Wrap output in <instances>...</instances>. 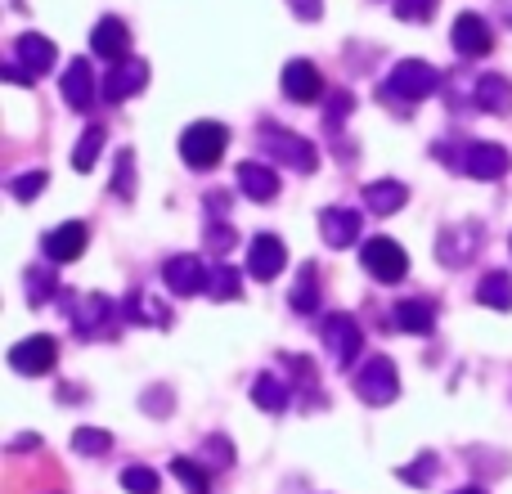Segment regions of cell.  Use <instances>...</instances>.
Returning a JSON list of instances; mask_svg holds the SVG:
<instances>
[{
  "mask_svg": "<svg viewBox=\"0 0 512 494\" xmlns=\"http://www.w3.org/2000/svg\"><path fill=\"white\" fill-rule=\"evenodd\" d=\"M436 90H441V72L432 68V63L423 59H400L396 68L387 72V81H382V104L387 108H405V104H418V99H432Z\"/></svg>",
  "mask_w": 512,
  "mask_h": 494,
  "instance_id": "6da1fadb",
  "label": "cell"
},
{
  "mask_svg": "<svg viewBox=\"0 0 512 494\" xmlns=\"http://www.w3.org/2000/svg\"><path fill=\"white\" fill-rule=\"evenodd\" d=\"M256 140H261V153H265V158L288 162V167L301 171V176H310V171L319 167V149H315V144L301 140V135H292V131H283V126H274V122H265Z\"/></svg>",
  "mask_w": 512,
  "mask_h": 494,
  "instance_id": "7a4b0ae2",
  "label": "cell"
},
{
  "mask_svg": "<svg viewBox=\"0 0 512 494\" xmlns=\"http://www.w3.org/2000/svg\"><path fill=\"white\" fill-rule=\"evenodd\" d=\"M225 149H230V131L221 122H194L180 135V153L194 171H212L225 158Z\"/></svg>",
  "mask_w": 512,
  "mask_h": 494,
  "instance_id": "3957f363",
  "label": "cell"
},
{
  "mask_svg": "<svg viewBox=\"0 0 512 494\" xmlns=\"http://www.w3.org/2000/svg\"><path fill=\"white\" fill-rule=\"evenodd\" d=\"M351 387H355V396H360L364 405H373V409L391 405V400L400 396V378H396V364H391L387 355H373V360H364L360 369H355Z\"/></svg>",
  "mask_w": 512,
  "mask_h": 494,
  "instance_id": "277c9868",
  "label": "cell"
},
{
  "mask_svg": "<svg viewBox=\"0 0 512 494\" xmlns=\"http://www.w3.org/2000/svg\"><path fill=\"white\" fill-rule=\"evenodd\" d=\"M454 167H459L463 176H472V180H499V176H508L512 158H508L504 144L472 140V144H463L459 149V162H454Z\"/></svg>",
  "mask_w": 512,
  "mask_h": 494,
  "instance_id": "5b68a950",
  "label": "cell"
},
{
  "mask_svg": "<svg viewBox=\"0 0 512 494\" xmlns=\"http://www.w3.org/2000/svg\"><path fill=\"white\" fill-rule=\"evenodd\" d=\"M63 315L77 328L81 337H99L113 324V301L99 297V292H86V297H63Z\"/></svg>",
  "mask_w": 512,
  "mask_h": 494,
  "instance_id": "8992f818",
  "label": "cell"
},
{
  "mask_svg": "<svg viewBox=\"0 0 512 494\" xmlns=\"http://www.w3.org/2000/svg\"><path fill=\"white\" fill-rule=\"evenodd\" d=\"M319 337H324V346L333 351V360L342 364V369H351L355 355H360V324H355V315H324V324H319Z\"/></svg>",
  "mask_w": 512,
  "mask_h": 494,
  "instance_id": "52a82bcc",
  "label": "cell"
},
{
  "mask_svg": "<svg viewBox=\"0 0 512 494\" xmlns=\"http://www.w3.org/2000/svg\"><path fill=\"white\" fill-rule=\"evenodd\" d=\"M364 265L378 283H400L409 274V256L396 239H369L364 243Z\"/></svg>",
  "mask_w": 512,
  "mask_h": 494,
  "instance_id": "ba28073f",
  "label": "cell"
},
{
  "mask_svg": "<svg viewBox=\"0 0 512 494\" xmlns=\"http://www.w3.org/2000/svg\"><path fill=\"white\" fill-rule=\"evenodd\" d=\"M162 279H167V288L176 292V297H198V292H207L212 265H203L198 256H171V261L162 265Z\"/></svg>",
  "mask_w": 512,
  "mask_h": 494,
  "instance_id": "9c48e42d",
  "label": "cell"
},
{
  "mask_svg": "<svg viewBox=\"0 0 512 494\" xmlns=\"http://www.w3.org/2000/svg\"><path fill=\"white\" fill-rule=\"evenodd\" d=\"M54 360H59V346H54V337H45V333L23 337L18 346H9V369L14 373H50Z\"/></svg>",
  "mask_w": 512,
  "mask_h": 494,
  "instance_id": "30bf717a",
  "label": "cell"
},
{
  "mask_svg": "<svg viewBox=\"0 0 512 494\" xmlns=\"http://www.w3.org/2000/svg\"><path fill=\"white\" fill-rule=\"evenodd\" d=\"M477 252H481L477 225H450V230H441V239H436V256H441V265H450V270L468 265Z\"/></svg>",
  "mask_w": 512,
  "mask_h": 494,
  "instance_id": "8fae6325",
  "label": "cell"
},
{
  "mask_svg": "<svg viewBox=\"0 0 512 494\" xmlns=\"http://www.w3.org/2000/svg\"><path fill=\"white\" fill-rule=\"evenodd\" d=\"M279 81H283V95H288L292 104H315L319 95H328L319 68H315V63H306V59H292L288 68H283Z\"/></svg>",
  "mask_w": 512,
  "mask_h": 494,
  "instance_id": "7c38bea8",
  "label": "cell"
},
{
  "mask_svg": "<svg viewBox=\"0 0 512 494\" xmlns=\"http://www.w3.org/2000/svg\"><path fill=\"white\" fill-rule=\"evenodd\" d=\"M288 265V247H283L274 234H256V239L248 243V274L261 283L279 279V270Z\"/></svg>",
  "mask_w": 512,
  "mask_h": 494,
  "instance_id": "4fadbf2b",
  "label": "cell"
},
{
  "mask_svg": "<svg viewBox=\"0 0 512 494\" xmlns=\"http://www.w3.org/2000/svg\"><path fill=\"white\" fill-rule=\"evenodd\" d=\"M144 86H149V68H144L140 59H122V63H113V72L104 77V99L108 104H126V99L140 95Z\"/></svg>",
  "mask_w": 512,
  "mask_h": 494,
  "instance_id": "5bb4252c",
  "label": "cell"
},
{
  "mask_svg": "<svg viewBox=\"0 0 512 494\" xmlns=\"http://www.w3.org/2000/svg\"><path fill=\"white\" fill-rule=\"evenodd\" d=\"M95 72H90L86 59H72L68 68H63V104L72 108V113H90L95 108Z\"/></svg>",
  "mask_w": 512,
  "mask_h": 494,
  "instance_id": "9a60e30c",
  "label": "cell"
},
{
  "mask_svg": "<svg viewBox=\"0 0 512 494\" xmlns=\"http://www.w3.org/2000/svg\"><path fill=\"white\" fill-rule=\"evenodd\" d=\"M41 252H45V261H54V265L77 261V256L86 252V225H81V221L54 225V230L41 239Z\"/></svg>",
  "mask_w": 512,
  "mask_h": 494,
  "instance_id": "2e32d148",
  "label": "cell"
},
{
  "mask_svg": "<svg viewBox=\"0 0 512 494\" xmlns=\"http://www.w3.org/2000/svg\"><path fill=\"white\" fill-rule=\"evenodd\" d=\"M450 41H454V50H459L463 59H481V54H490L495 36H490V27H486V18L481 14H459L454 18Z\"/></svg>",
  "mask_w": 512,
  "mask_h": 494,
  "instance_id": "e0dca14e",
  "label": "cell"
},
{
  "mask_svg": "<svg viewBox=\"0 0 512 494\" xmlns=\"http://www.w3.org/2000/svg\"><path fill=\"white\" fill-rule=\"evenodd\" d=\"M90 50H95L99 59H108V63L131 59V32H126L122 18H104V23L90 32Z\"/></svg>",
  "mask_w": 512,
  "mask_h": 494,
  "instance_id": "ac0fdd59",
  "label": "cell"
},
{
  "mask_svg": "<svg viewBox=\"0 0 512 494\" xmlns=\"http://www.w3.org/2000/svg\"><path fill=\"white\" fill-rule=\"evenodd\" d=\"M472 104H477L481 113H490V117L512 113V81L504 77V72H486V77L472 86Z\"/></svg>",
  "mask_w": 512,
  "mask_h": 494,
  "instance_id": "d6986e66",
  "label": "cell"
},
{
  "mask_svg": "<svg viewBox=\"0 0 512 494\" xmlns=\"http://www.w3.org/2000/svg\"><path fill=\"white\" fill-rule=\"evenodd\" d=\"M319 234H324L328 247L360 243V212H351V207H328V212H319Z\"/></svg>",
  "mask_w": 512,
  "mask_h": 494,
  "instance_id": "ffe728a7",
  "label": "cell"
},
{
  "mask_svg": "<svg viewBox=\"0 0 512 494\" xmlns=\"http://www.w3.org/2000/svg\"><path fill=\"white\" fill-rule=\"evenodd\" d=\"M14 59L23 63L32 77H45V72L54 68V41L50 36H36V32H23L14 41Z\"/></svg>",
  "mask_w": 512,
  "mask_h": 494,
  "instance_id": "44dd1931",
  "label": "cell"
},
{
  "mask_svg": "<svg viewBox=\"0 0 512 494\" xmlns=\"http://www.w3.org/2000/svg\"><path fill=\"white\" fill-rule=\"evenodd\" d=\"M252 400H256V409H265V414H283V409L292 405V391H288V382H283L279 373H256L252 378Z\"/></svg>",
  "mask_w": 512,
  "mask_h": 494,
  "instance_id": "7402d4cb",
  "label": "cell"
},
{
  "mask_svg": "<svg viewBox=\"0 0 512 494\" xmlns=\"http://www.w3.org/2000/svg\"><path fill=\"white\" fill-rule=\"evenodd\" d=\"M405 203H409V189L400 185V180H373V185L364 189V207H369L373 216H396Z\"/></svg>",
  "mask_w": 512,
  "mask_h": 494,
  "instance_id": "603a6c76",
  "label": "cell"
},
{
  "mask_svg": "<svg viewBox=\"0 0 512 494\" xmlns=\"http://www.w3.org/2000/svg\"><path fill=\"white\" fill-rule=\"evenodd\" d=\"M239 189L252 198V203H274V194H279V176H274L270 167H261V162H243Z\"/></svg>",
  "mask_w": 512,
  "mask_h": 494,
  "instance_id": "cb8c5ba5",
  "label": "cell"
},
{
  "mask_svg": "<svg viewBox=\"0 0 512 494\" xmlns=\"http://www.w3.org/2000/svg\"><path fill=\"white\" fill-rule=\"evenodd\" d=\"M391 319H396V328H405V333H432V328H436V306L427 297L400 301Z\"/></svg>",
  "mask_w": 512,
  "mask_h": 494,
  "instance_id": "d4e9b609",
  "label": "cell"
},
{
  "mask_svg": "<svg viewBox=\"0 0 512 494\" xmlns=\"http://www.w3.org/2000/svg\"><path fill=\"white\" fill-rule=\"evenodd\" d=\"M477 301L490 310H512V279L504 270H490L486 279L477 283Z\"/></svg>",
  "mask_w": 512,
  "mask_h": 494,
  "instance_id": "484cf974",
  "label": "cell"
},
{
  "mask_svg": "<svg viewBox=\"0 0 512 494\" xmlns=\"http://www.w3.org/2000/svg\"><path fill=\"white\" fill-rule=\"evenodd\" d=\"M292 310L297 315H315V306H319V270L315 265H301V274H297V283H292Z\"/></svg>",
  "mask_w": 512,
  "mask_h": 494,
  "instance_id": "4316f807",
  "label": "cell"
},
{
  "mask_svg": "<svg viewBox=\"0 0 512 494\" xmlns=\"http://www.w3.org/2000/svg\"><path fill=\"white\" fill-rule=\"evenodd\" d=\"M126 319H131V324H153V328H167V324H171L167 310H162L153 297H144V292L126 297Z\"/></svg>",
  "mask_w": 512,
  "mask_h": 494,
  "instance_id": "83f0119b",
  "label": "cell"
},
{
  "mask_svg": "<svg viewBox=\"0 0 512 494\" xmlns=\"http://www.w3.org/2000/svg\"><path fill=\"white\" fill-rule=\"evenodd\" d=\"M171 477H176L189 494H212V472L198 468L194 459H171Z\"/></svg>",
  "mask_w": 512,
  "mask_h": 494,
  "instance_id": "f1b7e54d",
  "label": "cell"
},
{
  "mask_svg": "<svg viewBox=\"0 0 512 494\" xmlns=\"http://www.w3.org/2000/svg\"><path fill=\"white\" fill-rule=\"evenodd\" d=\"M436 468H441V463H436V454H432V450H423V454H418V459H414V463H405V468H400V472H396V477H400V481H405V486L423 490V486H432Z\"/></svg>",
  "mask_w": 512,
  "mask_h": 494,
  "instance_id": "f546056e",
  "label": "cell"
},
{
  "mask_svg": "<svg viewBox=\"0 0 512 494\" xmlns=\"http://www.w3.org/2000/svg\"><path fill=\"white\" fill-rule=\"evenodd\" d=\"M207 292H212L216 301H234V297L243 292V279L234 274V265H221V261H216V265H212V279H207Z\"/></svg>",
  "mask_w": 512,
  "mask_h": 494,
  "instance_id": "4dcf8cb0",
  "label": "cell"
},
{
  "mask_svg": "<svg viewBox=\"0 0 512 494\" xmlns=\"http://www.w3.org/2000/svg\"><path fill=\"white\" fill-rule=\"evenodd\" d=\"M72 450L86 454V459H99V454L113 450V436L99 432V427H77V432H72Z\"/></svg>",
  "mask_w": 512,
  "mask_h": 494,
  "instance_id": "1f68e13d",
  "label": "cell"
},
{
  "mask_svg": "<svg viewBox=\"0 0 512 494\" xmlns=\"http://www.w3.org/2000/svg\"><path fill=\"white\" fill-rule=\"evenodd\" d=\"M99 149H104V126H90V131L81 135V144L72 149V167L90 171V167H95V158H99Z\"/></svg>",
  "mask_w": 512,
  "mask_h": 494,
  "instance_id": "d6a6232c",
  "label": "cell"
},
{
  "mask_svg": "<svg viewBox=\"0 0 512 494\" xmlns=\"http://www.w3.org/2000/svg\"><path fill=\"white\" fill-rule=\"evenodd\" d=\"M355 108V95L351 90H328L324 95V122H328V131H342V122H346V113Z\"/></svg>",
  "mask_w": 512,
  "mask_h": 494,
  "instance_id": "836d02e7",
  "label": "cell"
},
{
  "mask_svg": "<svg viewBox=\"0 0 512 494\" xmlns=\"http://www.w3.org/2000/svg\"><path fill=\"white\" fill-rule=\"evenodd\" d=\"M113 194L122 198V203H131V194H135V153H131V149L117 153V180H113Z\"/></svg>",
  "mask_w": 512,
  "mask_h": 494,
  "instance_id": "e575fe53",
  "label": "cell"
},
{
  "mask_svg": "<svg viewBox=\"0 0 512 494\" xmlns=\"http://www.w3.org/2000/svg\"><path fill=\"white\" fill-rule=\"evenodd\" d=\"M283 364L292 369V378L306 387V400L310 405H319V391H315V360H306V355H283Z\"/></svg>",
  "mask_w": 512,
  "mask_h": 494,
  "instance_id": "d590c367",
  "label": "cell"
},
{
  "mask_svg": "<svg viewBox=\"0 0 512 494\" xmlns=\"http://www.w3.org/2000/svg\"><path fill=\"white\" fill-rule=\"evenodd\" d=\"M122 490H126V494H158V472H153V468H140V463H135V468L122 472Z\"/></svg>",
  "mask_w": 512,
  "mask_h": 494,
  "instance_id": "8d00e7d4",
  "label": "cell"
},
{
  "mask_svg": "<svg viewBox=\"0 0 512 494\" xmlns=\"http://www.w3.org/2000/svg\"><path fill=\"white\" fill-rule=\"evenodd\" d=\"M50 185V176H45V171H27V176H18V180H9V194L18 198V203H32L36 194H41V189Z\"/></svg>",
  "mask_w": 512,
  "mask_h": 494,
  "instance_id": "74e56055",
  "label": "cell"
},
{
  "mask_svg": "<svg viewBox=\"0 0 512 494\" xmlns=\"http://www.w3.org/2000/svg\"><path fill=\"white\" fill-rule=\"evenodd\" d=\"M27 297H32V306L50 301L54 297V270H27Z\"/></svg>",
  "mask_w": 512,
  "mask_h": 494,
  "instance_id": "f35d334b",
  "label": "cell"
},
{
  "mask_svg": "<svg viewBox=\"0 0 512 494\" xmlns=\"http://www.w3.org/2000/svg\"><path fill=\"white\" fill-rule=\"evenodd\" d=\"M436 5H441V0H396V18H405V23H427V18L436 14Z\"/></svg>",
  "mask_w": 512,
  "mask_h": 494,
  "instance_id": "ab89813d",
  "label": "cell"
},
{
  "mask_svg": "<svg viewBox=\"0 0 512 494\" xmlns=\"http://www.w3.org/2000/svg\"><path fill=\"white\" fill-rule=\"evenodd\" d=\"M207 247H212L216 256H225L234 247V230L225 221H216V225H207Z\"/></svg>",
  "mask_w": 512,
  "mask_h": 494,
  "instance_id": "60d3db41",
  "label": "cell"
},
{
  "mask_svg": "<svg viewBox=\"0 0 512 494\" xmlns=\"http://www.w3.org/2000/svg\"><path fill=\"white\" fill-rule=\"evenodd\" d=\"M207 459H212L216 468H230V463H234L230 441H225V436H207Z\"/></svg>",
  "mask_w": 512,
  "mask_h": 494,
  "instance_id": "b9f144b4",
  "label": "cell"
},
{
  "mask_svg": "<svg viewBox=\"0 0 512 494\" xmlns=\"http://www.w3.org/2000/svg\"><path fill=\"white\" fill-rule=\"evenodd\" d=\"M292 5V14L301 18V23H315L319 14H324V0H288Z\"/></svg>",
  "mask_w": 512,
  "mask_h": 494,
  "instance_id": "7bdbcfd3",
  "label": "cell"
},
{
  "mask_svg": "<svg viewBox=\"0 0 512 494\" xmlns=\"http://www.w3.org/2000/svg\"><path fill=\"white\" fill-rule=\"evenodd\" d=\"M0 77H5V81H14V86H32V81H36L32 72H27V68H23V63H18V59H9L5 68H0Z\"/></svg>",
  "mask_w": 512,
  "mask_h": 494,
  "instance_id": "ee69618b",
  "label": "cell"
},
{
  "mask_svg": "<svg viewBox=\"0 0 512 494\" xmlns=\"http://www.w3.org/2000/svg\"><path fill=\"white\" fill-rule=\"evenodd\" d=\"M203 207H207V212H216V216H225V212H230V198H225L221 189H212V194L203 198Z\"/></svg>",
  "mask_w": 512,
  "mask_h": 494,
  "instance_id": "f6af8a7d",
  "label": "cell"
},
{
  "mask_svg": "<svg viewBox=\"0 0 512 494\" xmlns=\"http://www.w3.org/2000/svg\"><path fill=\"white\" fill-rule=\"evenodd\" d=\"M36 445H41V436H18L9 450H36Z\"/></svg>",
  "mask_w": 512,
  "mask_h": 494,
  "instance_id": "bcb514c9",
  "label": "cell"
},
{
  "mask_svg": "<svg viewBox=\"0 0 512 494\" xmlns=\"http://www.w3.org/2000/svg\"><path fill=\"white\" fill-rule=\"evenodd\" d=\"M454 494H486V490H477V486H468V490H454Z\"/></svg>",
  "mask_w": 512,
  "mask_h": 494,
  "instance_id": "7dc6e473",
  "label": "cell"
},
{
  "mask_svg": "<svg viewBox=\"0 0 512 494\" xmlns=\"http://www.w3.org/2000/svg\"><path fill=\"white\" fill-rule=\"evenodd\" d=\"M508 247H512V243H508Z\"/></svg>",
  "mask_w": 512,
  "mask_h": 494,
  "instance_id": "c3c4849f",
  "label": "cell"
}]
</instances>
